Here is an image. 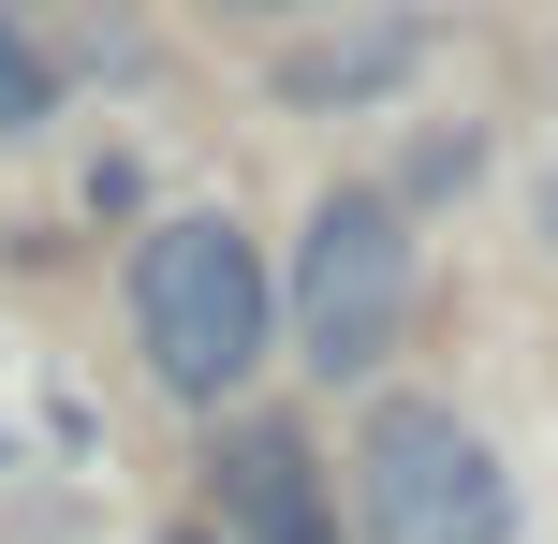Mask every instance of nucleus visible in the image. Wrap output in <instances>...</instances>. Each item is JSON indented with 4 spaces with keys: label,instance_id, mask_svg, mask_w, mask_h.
<instances>
[{
    "label": "nucleus",
    "instance_id": "obj_4",
    "mask_svg": "<svg viewBox=\"0 0 558 544\" xmlns=\"http://www.w3.org/2000/svg\"><path fill=\"white\" fill-rule=\"evenodd\" d=\"M221 516H235V544H353L338 500H324V457L294 427H235L221 442Z\"/></svg>",
    "mask_w": 558,
    "mask_h": 544
},
{
    "label": "nucleus",
    "instance_id": "obj_1",
    "mask_svg": "<svg viewBox=\"0 0 558 544\" xmlns=\"http://www.w3.org/2000/svg\"><path fill=\"white\" fill-rule=\"evenodd\" d=\"M265 324H279V294H265V251L235 221H162L133 251V339H147V368H162V398L221 412L235 383L265 368Z\"/></svg>",
    "mask_w": 558,
    "mask_h": 544
},
{
    "label": "nucleus",
    "instance_id": "obj_3",
    "mask_svg": "<svg viewBox=\"0 0 558 544\" xmlns=\"http://www.w3.org/2000/svg\"><path fill=\"white\" fill-rule=\"evenodd\" d=\"M397 310H412V206L397 192H324L294 235V353L308 383H367L397 353Z\"/></svg>",
    "mask_w": 558,
    "mask_h": 544
},
{
    "label": "nucleus",
    "instance_id": "obj_8",
    "mask_svg": "<svg viewBox=\"0 0 558 544\" xmlns=\"http://www.w3.org/2000/svg\"><path fill=\"white\" fill-rule=\"evenodd\" d=\"M544 251H558V177H544Z\"/></svg>",
    "mask_w": 558,
    "mask_h": 544
},
{
    "label": "nucleus",
    "instance_id": "obj_5",
    "mask_svg": "<svg viewBox=\"0 0 558 544\" xmlns=\"http://www.w3.org/2000/svg\"><path fill=\"white\" fill-rule=\"evenodd\" d=\"M426 59V15H367V29H324V45H279V104H367Z\"/></svg>",
    "mask_w": 558,
    "mask_h": 544
},
{
    "label": "nucleus",
    "instance_id": "obj_7",
    "mask_svg": "<svg viewBox=\"0 0 558 544\" xmlns=\"http://www.w3.org/2000/svg\"><path fill=\"white\" fill-rule=\"evenodd\" d=\"M235 15H308V0H235Z\"/></svg>",
    "mask_w": 558,
    "mask_h": 544
},
{
    "label": "nucleus",
    "instance_id": "obj_2",
    "mask_svg": "<svg viewBox=\"0 0 558 544\" xmlns=\"http://www.w3.org/2000/svg\"><path fill=\"white\" fill-rule=\"evenodd\" d=\"M353 544H514V471L441 398H383L353 442Z\"/></svg>",
    "mask_w": 558,
    "mask_h": 544
},
{
    "label": "nucleus",
    "instance_id": "obj_6",
    "mask_svg": "<svg viewBox=\"0 0 558 544\" xmlns=\"http://www.w3.org/2000/svg\"><path fill=\"white\" fill-rule=\"evenodd\" d=\"M45 118V59H29V29L0 15V133H29Z\"/></svg>",
    "mask_w": 558,
    "mask_h": 544
}]
</instances>
